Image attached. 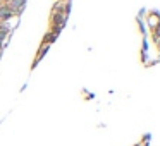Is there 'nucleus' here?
<instances>
[{
  "instance_id": "nucleus-3",
  "label": "nucleus",
  "mask_w": 160,
  "mask_h": 146,
  "mask_svg": "<svg viewBox=\"0 0 160 146\" xmlns=\"http://www.w3.org/2000/svg\"><path fill=\"white\" fill-rule=\"evenodd\" d=\"M5 33H7V31H4V28L0 29V40H4V36H5Z\"/></svg>"
},
{
  "instance_id": "nucleus-2",
  "label": "nucleus",
  "mask_w": 160,
  "mask_h": 146,
  "mask_svg": "<svg viewBox=\"0 0 160 146\" xmlns=\"http://www.w3.org/2000/svg\"><path fill=\"white\" fill-rule=\"evenodd\" d=\"M24 4H26V0H12V2H11L12 9H19V11L24 7Z\"/></svg>"
},
{
  "instance_id": "nucleus-1",
  "label": "nucleus",
  "mask_w": 160,
  "mask_h": 146,
  "mask_svg": "<svg viewBox=\"0 0 160 146\" xmlns=\"http://www.w3.org/2000/svg\"><path fill=\"white\" fill-rule=\"evenodd\" d=\"M11 12H12V9L9 7V5L7 7H2L0 9V19H9L11 17Z\"/></svg>"
}]
</instances>
